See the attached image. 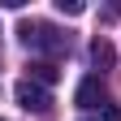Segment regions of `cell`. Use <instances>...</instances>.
Segmentation results:
<instances>
[{
	"instance_id": "obj_2",
	"label": "cell",
	"mask_w": 121,
	"mask_h": 121,
	"mask_svg": "<svg viewBox=\"0 0 121 121\" xmlns=\"http://www.w3.org/2000/svg\"><path fill=\"white\" fill-rule=\"evenodd\" d=\"M17 104H22L26 112H48V108H52V95H48V86L22 78V82H17Z\"/></svg>"
},
{
	"instance_id": "obj_1",
	"label": "cell",
	"mask_w": 121,
	"mask_h": 121,
	"mask_svg": "<svg viewBox=\"0 0 121 121\" xmlns=\"http://www.w3.org/2000/svg\"><path fill=\"white\" fill-rule=\"evenodd\" d=\"M22 43L30 52H48V56H60V52H69V35H60V30L52 22H22Z\"/></svg>"
},
{
	"instance_id": "obj_6",
	"label": "cell",
	"mask_w": 121,
	"mask_h": 121,
	"mask_svg": "<svg viewBox=\"0 0 121 121\" xmlns=\"http://www.w3.org/2000/svg\"><path fill=\"white\" fill-rule=\"evenodd\" d=\"M56 9L65 13V17H78V13H82V4H78V0H56Z\"/></svg>"
},
{
	"instance_id": "obj_3",
	"label": "cell",
	"mask_w": 121,
	"mask_h": 121,
	"mask_svg": "<svg viewBox=\"0 0 121 121\" xmlns=\"http://www.w3.org/2000/svg\"><path fill=\"white\" fill-rule=\"evenodd\" d=\"M78 108H99V104H108V91H104V78H82L78 82Z\"/></svg>"
},
{
	"instance_id": "obj_4",
	"label": "cell",
	"mask_w": 121,
	"mask_h": 121,
	"mask_svg": "<svg viewBox=\"0 0 121 121\" xmlns=\"http://www.w3.org/2000/svg\"><path fill=\"white\" fill-rule=\"evenodd\" d=\"M26 69H30V82H39V86H52V82L60 78V69L52 65V60H30Z\"/></svg>"
},
{
	"instance_id": "obj_7",
	"label": "cell",
	"mask_w": 121,
	"mask_h": 121,
	"mask_svg": "<svg viewBox=\"0 0 121 121\" xmlns=\"http://www.w3.org/2000/svg\"><path fill=\"white\" fill-rule=\"evenodd\" d=\"M104 121H121V104H104Z\"/></svg>"
},
{
	"instance_id": "obj_5",
	"label": "cell",
	"mask_w": 121,
	"mask_h": 121,
	"mask_svg": "<svg viewBox=\"0 0 121 121\" xmlns=\"http://www.w3.org/2000/svg\"><path fill=\"white\" fill-rule=\"evenodd\" d=\"M91 60H95V69H112V43L108 39H95L91 43Z\"/></svg>"
},
{
	"instance_id": "obj_8",
	"label": "cell",
	"mask_w": 121,
	"mask_h": 121,
	"mask_svg": "<svg viewBox=\"0 0 121 121\" xmlns=\"http://www.w3.org/2000/svg\"><path fill=\"white\" fill-rule=\"evenodd\" d=\"M0 121H4V117H0Z\"/></svg>"
}]
</instances>
